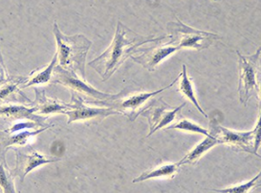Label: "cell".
I'll return each instance as SVG.
<instances>
[{"label":"cell","instance_id":"obj_1","mask_svg":"<svg viewBox=\"0 0 261 193\" xmlns=\"http://www.w3.org/2000/svg\"><path fill=\"white\" fill-rule=\"evenodd\" d=\"M166 39H169V36H162L159 38H154L152 36L141 37L119 21L111 44L102 54L89 62L88 65L97 71L102 81H106L138 48Z\"/></svg>","mask_w":261,"mask_h":193},{"label":"cell","instance_id":"obj_2","mask_svg":"<svg viewBox=\"0 0 261 193\" xmlns=\"http://www.w3.org/2000/svg\"><path fill=\"white\" fill-rule=\"evenodd\" d=\"M57 40V65L71 72H80L85 79V63L86 56L92 42L84 35L66 36L60 30L58 24L54 23L53 28Z\"/></svg>","mask_w":261,"mask_h":193},{"label":"cell","instance_id":"obj_3","mask_svg":"<svg viewBox=\"0 0 261 193\" xmlns=\"http://www.w3.org/2000/svg\"><path fill=\"white\" fill-rule=\"evenodd\" d=\"M179 79V76L175 78L169 86H166L162 89L153 92L146 91H129L128 88L123 89V91L115 94V97L110 101H103L101 104H106L108 107L114 109L120 114L127 117L130 121H135L137 117L143 114L146 110L150 107L154 101H150L154 96L160 94L169 89Z\"/></svg>","mask_w":261,"mask_h":193},{"label":"cell","instance_id":"obj_4","mask_svg":"<svg viewBox=\"0 0 261 193\" xmlns=\"http://www.w3.org/2000/svg\"><path fill=\"white\" fill-rule=\"evenodd\" d=\"M168 31L169 43L180 50L188 48L201 51L211 46L215 40L220 39L217 34L199 31L186 25L178 17L176 21L168 23Z\"/></svg>","mask_w":261,"mask_h":193},{"label":"cell","instance_id":"obj_5","mask_svg":"<svg viewBox=\"0 0 261 193\" xmlns=\"http://www.w3.org/2000/svg\"><path fill=\"white\" fill-rule=\"evenodd\" d=\"M238 56L239 85L238 93L240 101L247 105V102L253 95H258L260 77L261 49L258 48L255 54L244 56L237 51Z\"/></svg>","mask_w":261,"mask_h":193},{"label":"cell","instance_id":"obj_6","mask_svg":"<svg viewBox=\"0 0 261 193\" xmlns=\"http://www.w3.org/2000/svg\"><path fill=\"white\" fill-rule=\"evenodd\" d=\"M215 134L221 144H228L238 150L257 155L260 145V120L258 119L255 128L252 131L237 132L221 126L215 122Z\"/></svg>","mask_w":261,"mask_h":193},{"label":"cell","instance_id":"obj_7","mask_svg":"<svg viewBox=\"0 0 261 193\" xmlns=\"http://www.w3.org/2000/svg\"><path fill=\"white\" fill-rule=\"evenodd\" d=\"M53 82L59 84L68 88L71 90L72 94H80L86 95L93 100L100 101L101 104L103 101H110L115 97V94L100 92L99 90L95 89L91 85H88L85 79L77 77V73L71 72L68 70L63 69L59 65H56L54 72H53Z\"/></svg>","mask_w":261,"mask_h":193},{"label":"cell","instance_id":"obj_8","mask_svg":"<svg viewBox=\"0 0 261 193\" xmlns=\"http://www.w3.org/2000/svg\"><path fill=\"white\" fill-rule=\"evenodd\" d=\"M157 43H159V42H157ZM157 43L153 46L148 47L146 49L140 47L131 56V60L136 63L141 64L144 68L151 72V71H154L156 66L164 59H166L167 57H169L170 54L180 50L178 47L170 44L169 41L160 44V45Z\"/></svg>","mask_w":261,"mask_h":193},{"label":"cell","instance_id":"obj_9","mask_svg":"<svg viewBox=\"0 0 261 193\" xmlns=\"http://www.w3.org/2000/svg\"><path fill=\"white\" fill-rule=\"evenodd\" d=\"M72 108L65 114L68 116V124L82 120H94L103 119L110 115H119L120 113L110 107H89L84 103V100L77 94H72L71 97Z\"/></svg>","mask_w":261,"mask_h":193},{"label":"cell","instance_id":"obj_10","mask_svg":"<svg viewBox=\"0 0 261 193\" xmlns=\"http://www.w3.org/2000/svg\"><path fill=\"white\" fill-rule=\"evenodd\" d=\"M185 105L186 102L176 108L169 109V106L165 103H163V105L154 107L152 103L150 107L143 113V115L147 117L149 123V133L147 137L151 136L157 130L173 123V121L177 118V115L180 113L181 109L183 108Z\"/></svg>","mask_w":261,"mask_h":193},{"label":"cell","instance_id":"obj_11","mask_svg":"<svg viewBox=\"0 0 261 193\" xmlns=\"http://www.w3.org/2000/svg\"><path fill=\"white\" fill-rule=\"evenodd\" d=\"M60 158H52L48 159L44 155L40 154L39 152H32L31 154H25L17 151L16 153V166L14 170V175L19 176L21 181H24V177L36 168L40 167L45 163L56 162L60 161Z\"/></svg>","mask_w":261,"mask_h":193},{"label":"cell","instance_id":"obj_12","mask_svg":"<svg viewBox=\"0 0 261 193\" xmlns=\"http://www.w3.org/2000/svg\"><path fill=\"white\" fill-rule=\"evenodd\" d=\"M215 122H216V119L211 120L210 129H208L210 136L206 137V139L194 147L192 151H190L188 154L186 155L180 162H177V164L179 167H181L183 164H194V163H196L200 158L205 154L207 151H208L212 147L221 144V142L219 141V139L216 136V134H215Z\"/></svg>","mask_w":261,"mask_h":193},{"label":"cell","instance_id":"obj_13","mask_svg":"<svg viewBox=\"0 0 261 193\" xmlns=\"http://www.w3.org/2000/svg\"><path fill=\"white\" fill-rule=\"evenodd\" d=\"M37 99L35 101L36 112L41 115H48L52 113H62L65 114L68 110L72 108V104H67L61 101L48 98L44 90H39L38 88L35 89Z\"/></svg>","mask_w":261,"mask_h":193},{"label":"cell","instance_id":"obj_14","mask_svg":"<svg viewBox=\"0 0 261 193\" xmlns=\"http://www.w3.org/2000/svg\"><path fill=\"white\" fill-rule=\"evenodd\" d=\"M51 126H46L43 127L37 131H23L20 133H7L5 131H0V154L2 157V161H5L4 156L6 153V150L9 147L11 146H23L25 145L29 139H31L32 137L38 135L41 132L45 131L48 128H50Z\"/></svg>","mask_w":261,"mask_h":193},{"label":"cell","instance_id":"obj_15","mask_svg":"<svg viewBox=\"0 0 261 193\" xmlns=\"http://www.w3.org/2000/svg\"><path fill=\"white\" fill-rule=\"evenodd\" d=\"M36 108H26L24 106H17V105H8V106H2L0 107V116L8 119H27L33 121L34 123H37L40 126H44V118H41L38 115H35Z\"/></svg>","mask_w":261,"mask_h":193},{"label":"cell","instance_id":"obj_16","mask_svg":"<svg viewBox=\"0 0 261 193\" xmlns=\"http://www.w3.org/2000/svg\"><path fill=\"white\" fill-rule=\"evenodd\" d=\"M57 62H58V58H57V54L55 53L53 60L47 66L38 70H34L29 77H25V81L22 85L23 88L33 86V85H44L49 82L53 77V72L57 65Z\"/></svg>","mask_w":261,"mask_h":193},{"label":"cell","instance_id":"obj_17","mask_svg":"<svg viewBox=\"0 0 261 193\" xmlns=\"http://www.w3.org/2000/svg\"><path fill=\"white\" fill-rule=\"evenodd\" d=\"M178 171L179 166L177 163L163 164L142 173L139 177H136L133 180V183H140L146 180L158 178H173L178 173Z\"/></svg>","mask_w":261,"mask_h":193},{"label":"cell","instance_id":"obj_18","mask_svg":"<svg viewBox=\"0 0 261 193\" xmlns=\"http://www.w3.org/2000/svg\"><path fill=\"white\" fill-rule=\"evenodd\" d=\"M179 91L182 93V95L185 96L187 99H189L194 104V106L197 108L200 113L204 117L207 118V115L206 112L202 109L200 106L199 102L197 101L196 97H195V93L193 90V86H192V80L188 76V72H187V66L183 64L182 66V73L179 75Z\"/></svg>","mask_w":261,"mask_h":193},{"label":"cell","instance_id":"obj_19","mask_svg":"<svg viewBox=\"0 0 261 193\" xmlns=\"http://www.w3.org/2000/svg\"><path fill=\"white\" fill-rule=\"evenodd\" d=\"M167 130L170 129H180V130H186V131L192 132V133H198L202 134L206 137L210 136V132L207 129L201 127L198 124L193 123L190 120L187 119H180L179 121H176V123L171 124L166 128Z\"/></svg>","mask_w":261,"mask_h":193},{"label":"cell","instance_id":"obj_20","mask_svg":"<svg viewBox=\"0 0 261 193\" xmlns=\"http://www.w3.org/2000/svg\"><path fill=\"white\" fill-rule=\"evenodd\" d=\"M259 179H260V173H258L253 180L243 183L240 185H234L231 187H228L225 189H214V191L220 193H249L253 188L259 185Z\"/></svg>","mask_w":261,"mask_h":193},{"label":"cell","instance_id":"obj_21","mask_svg":"<svg viewBox=\"0 0 261 193\" xmlns=\"http://www.w3.org/2000/svg\"><path fill=\"white\" fill-rule=\"evenodd\" d=\"M0 187L2 193H16L13 178L5 166V161L0 163Z\"/></svg>","mask_w":261,"mask_h":193},{"label":"cell","instance_id":"obj_22","mask_svg":"<svg viewBox=\"0 0 261 193\" xmlns=\"http://www.w3.org/2000/svg\"><path fill=\"white\" fill-rule=\"evenodd\" d=\"M38 125L39 124H37V123H31V122H29V123H24V124H15L13 127H11L10 129H7V130H4L5 132H7V133H16V132L20 131V130H22L23 128H35V127H37Z\"/></svg>","mask_w":261,"mask_h":193}]
</instances>
